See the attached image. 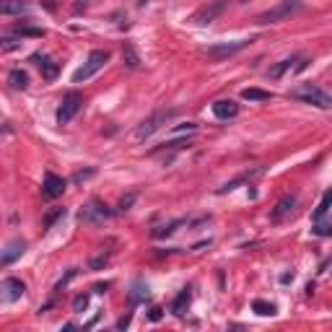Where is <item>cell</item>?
<instances>
[{
    "label": "cell",
    "mask_w": 332,
    "mask_h": 332,
    "mask_svg": "<svg viewBox=\"0 0 332 332\" xmlns=\"http://www.w3.org/2000/svg\"><path fill=\"white\" fill-rule=\"evenodd\" d=\"M176 115H179V109H174V106H169V109H156L151 117H145L138 127H135V140H148L153 132H159L164 125H169Z\"/></svg>",
    "instance_id": "1"
},
{
    "label": "cell",
    "mask_w": 332,
    "mask_h": 332,
    "mask_svg": "<svg viewBox=\"0 0 332 332\" xmlns=\"http://www.w3.org/2000/svg\"><path fill=\"white\" fill-rule=\"evenodd\" d=\"M291 96H293L296 101L314 104V106H319V109H329V106H332V96L324 91V88H319L317 83H301V86H296L293 91H291Z\"/></svg>",
    "instance_id": "2"
},
{
    "label": "cell",
    "mask_w": 332,
    "mask_h": 332,
    "mask_svg": "<svg viewBox=\"0 0 332 332\" xmlns=\"http://www.w3.org/2000/svg\"><path fill=\"white\" fill-rule=\"evenodd\" d=\"M301 8H304V3H301V0H280V3H278V6H273L270 11L260 13V16L254 18V24H260V26H268V24H278V21H285L288 16L299 13Z\"/></svg>",
    "instance_id": "3"
},
{
    "label": "cell",
    "mask_w": 332,
    "mask_h": 332,
    "mask_svg": "<svg viewBox=\"0 0 332 332\" xmlns=\"http://www.w3.org/2000/svg\"><path fill=\"white\" fill-rule=\"evenodd\" d=\"M112 215H115L112 208H106L101 200H91V203H86L81 208L78 220H81L83 226H99V224H104V220H109Z\"/></svg>",
    "instance_id": "4"
},
{
    "label": "cell",
    "mask_w": 332,
    "mask_h": 332,
    "mask_svg": "<svg viewBox=\"0 0 332 332\" xmlns=\"http://www.w3.org/2000/svg\"><path fill=\"white\" fill-rule=\"evenodd\" d=\"M109 50H94L91 55H88V60H86V65L83 68H78L76 73H73V83H81V81H88L91 76H96L104 65L109 62Z\"/></svg>",
    "instance_id": "5"
},
{
    "label": "cell",
    "mask_w": 332,
    "mask_h": 332,
    "mask_svg": "<svg viewBox=\"0 0 332 332\" xmlns=\"http://www.w3.org/2000/svg\"><path fill=\"white\" fill-rule=\"evenodd\" d=\"M229 8V3L226 0H210V3H205L203 8H197L195 13H192V21L197 26H208V24H213V21L220 16Z\"/></svg>",
    "instance_id": "6"
},
{
    "label": "cell",
    "mask_w": 332,
    "mask_h": 332,
    "mask_svg": "<svg viewBox=\"0 0 332 332\" xmlns=\"http://www.w3.org/2000/svg\"><path fill=\"white\" fill-rule=\"evenodd\" d=\"M81 106H83V96L78 91H70V94H65L60 109H57V125H68L78 112H81Z\"/></svg>",
    "instance_id": "7"
},
{
    "label": "cell",
    "mask_w": 332,
    "mask_h": 332,
    "mask_svg": "<svg viewBox=\"0 0 332 332\" xmlns=\"http://www.w3.org/2000/svg\"><path fill=\"white\" fill-rule=\"evenodd\" d=\"M252 44V39H239V42H224V44H210V47L205 50V55L210 57V60H226V57H231V55H236V52H241L244 47H249Z\"/></svg>",
    "instance_id": "8"
},
{
    "label": "cell",
    "mask_w": 332,
    "mask_h": 332,
    "mask_svg": "<svg viewBox=\"0 0 332 332\" xmlns=\"http://www.w3.org/2000/svg\"><path fill=\"white\" fill-rule=\"evenodd\" d=\"M68 190V182L62 179V176L47 171L44 174V182H42V195L47 197V200H55V197H62V192Z\"/></svg>",
    "instance_id": "9"
},
{
    "label": "cell",
    "mask_w": 332,
    "mask_h": 332,
    "mask_svg": "<svg viewBox=\"0 0 332 332\" xmlns=\"http://www.w3.org/2000/svg\"><path fill=\"white\" fill-rule=\"evenodd\" d=\"M24 293H26V283L18 278H6L0 283V299L3 301H18Z\"/></svg>",
    "instance_id": "10"
},
{
    "label": "cell",
    "mask_w": 332,
    "mask_h": 332,
    "mask_svg": "<svg viewBox=\"0 0 332 332\" xmlns=\"http://www.w3.org/2000/svg\"><path fill=\"white\" fill-rule=\"evenodd\" d=\"M293 208H296V197L293 195H283L280 200L275 203L273 213H270V220H273V224H280L283 218H288L293 213Z\"/></svg>",
    "instance_id": "11"
},
{
    "label": "cell",
    "mask_w": 332,
    "mask_h": 332,
    "mask_svg": "<svg viewBox=\"0 0 332 332\" xmlns=\"http://www.w3.org/2000/svg\"><path fill=\"white\" fill-rule=\"evenodd\" d=\"M31 62H36L39 65V70H42V78L44 81H55L57 78V73H60V65L57 62H52L47 55H31Z\"/></svg>",
    "instance_id": "12"
},
{
    "label": "cell",
    "mask_w": 332,
    "mask_h": 332,
    "mask_svg": "<svg viewBox=\"0 0 332 332\" xmlns=\"http://www.w3.org/2000/svg\"><path fill=\"white\" fill-rule=\"evenodd\" d=\"M213 115L218 120H234L239 115V104L231 99H218V101H213Z\"/></svg>",
    "instance_id": "13"
},
{
    "label": "cell",
    "mask_w": 332,
    "mask_h": 332,
    "mask_svg": "<svg viewBox=\"0 0 332 332\" xmlns=\"http://www.w3.org/2000/svg\"><path fill=\"white\" fill-rule=\"evenodd\" d=\"M24 252H26V241H11L6 249H0V268H6V265L16 262Z\"/></svg>",
    "instance_id": "14"
},
{
    "label": "cell",
    "mask_w": 332,
    "mask_h": 332,
    "mask_svg": "<svg viewBox=\"0 0 332 332\" xmlns=\"http://www.w3.org/2000/svg\"><path fill=\"white\" fill-rule=\"evenodd\" d=\"M260 174H265V166H254L252 171H241L236 179H231V182H226L224 187L218 190V195H226V192H231V190H236L239 185H244V182H252L254 176H260Z\"/></svg>",
    "instance_id": "15"
},
{
    "label": "cell",
    "mask_w": 332,
    "mask_h": 332,
    "mask_svg": "<svg viewBox=\"0 0 332 332\" xmlns=\"http://www.w3.org/2000/svg\"><path fill=\"white\" fill-rule=\"evenodd\" d=\"M29 13V0H0V16Z\"/></svg>",
    "instance_id": "16"
},
{
    "label": "cell",
    "mask_w": 332,
    "mask_h": 332,
    "mask_svg": "<svg viewBox=\"0 0 332 332\" xmlns=\"http://www.w3.org/2000/svg\"><path fill=\"white\" fill-rule=\"evenodd\" d=\"M190 301H192V288L187 285V288H182L179 293H176V299L171 301V314H174V317H185Z\"/></svg>",
    "instance_id": "17"
},
{
    "label": "cell",
    "mask_w": 332,
    "mask_h": 332,
    "mask_svg": "<svg viewBox=\"0 0 332 332\" xmlns=\"http://www.w3.org/2000/svg\"><path fill=\"white\" fill-rule=\"evenodd\" d=\"M127 299H130V306H138L140 301H145V299H148V285H145V283H140V280H135V283L130 285Z\"/></svg>",
    "instance_id": "18"
},
{
    "label": "cell",
    "mask_w": 332,
    "mask_h": 332,
    "mask_svg": "<svg viewBox=\"0 0 332 332\" xmlns=\"http://www.w3.org/2000/svg\"><path fill=\"white\" fill-rule=\"evenodd\" d=\"M185 224H187V218H176V220H171V224L156 226V229L151 231V236H153V239H164V236H171L176 229H179V226H185Z\"/></svg>",
    "instance_id": "19"
},
{
    "label": "cell",
    "mask_w": 332,
    "mask_h": 332,
    "mask_svg": "<svg viewBox=\"0 0 332 332\" xmlns=\"http://www.w3.org/2000/svg\"><path fill=\"white\" fill-rule=\"evenodd\" d=\"M122 62H125L127 70H138L140 68V57H138V52H135L132 44H125V47H122Z\"/></svg>",
    "instance_id": "20"
},
{
    "label": "cell",
    "mask_w": 332,
    "mask_h": 332,
    "mask_svg": "<svg viewBox=\"0 0 332 332\" xmlns=\"http://www.w3.org/2000/svg\"><path fill=\"white\" fill-rule=\"evenodd\" d=\"M293 62H296V57H285V60H280L278 65H273V68L268 70V78H273V81H278L283 73H288V70H293Z\"/></svg>",
    "instance_id": "21"
},
{
    "label": "cell",
    "mask_w": 332,
    "mask_h": 332,
    "mask_svg": "<svg viewBox=\"0 0 332 332\" xmlns=\"http://www.w3.org/2000/svg\"><path fill=\"white\" fill-rule=\"evenodd\" d=\"M8 83H11L13 88H18V91L29 88V76H26V70H21V68L11 70V73H8Z\"/></svg>",
    "instance_id": "22"
},
{
    "label": "cell",
    "mask_w": 332,
    "mask_h": 332,
    "mask_svg": "<svg viewBox=\"0 0 332 332\" xmlns=\"http://www.w3.org/2000/svg\"><path fill=\"white\" fill-rule=\"evenodd\" d=\"M241 99H247V101H270L273 94L262 91V88H244V91H241Z\"/></svg>",
    "instance_id": "23"
},
{
    "label": "cell",
    "mask_w": 332,
    "mask_h": 332,
    "mask_svg": "<svg viewBox=\"0 0 332 332\" xmlns=\"http://www.w3.org/2000/svg\"><path fill=\"white\" fill-rule=\"evenodd\" d=\"M185 145L190 148V145H192V140H190V138H176V140H169V143L156 145L151 153H161V151H179V148H185Z\"/></svg>",
    "instance_id": "24"
},
{
    "label": "cell",
    "mask_w": 332,
    "mask_h": 332,
    "mask_svg": "<svg viewBox=\"0 0 332 332\" xmlns=\"http://www.w3.org/2000/svg\"><path fill=\"white\" fill-rule=\"evenodd\" d=\"M252 312L260 314V317H273V314H275V304L262 301V299H254V301H252Z\"/></svg>",
    "instance_id": "25"
},
{
    "label": "cell",
    "mask_w": 332,
    "mask_h": 332,
    "mask_svg": "<svg viewBox=\"0 0 332 332\" xmlns=\"http://www.w3.org/2000/svg\"><path fill=\"white\" fill-rule=\"evenodd\" d=\"M65 215V208H52V210H47L44 213V218H42V231H47V229H52V224L57 218H62Z\"/></svg>",
    "instance_id": "26"
},
{
    "label": "cell",
    "mask_w": 332,
    "mask_h": 332,
    "mask_svg": "<svg viewBox=\"0 0 332 332\" xmlns=\"http://www.w3.org/2000/svg\"><path fill=\"white\" fill-rule=\"evenodd\" d=\"M109 265V252H99V254H94L91 260H88V270H94V273H99V270H104Z\"/></svg>",
    "instance_id": "27"
},
{
    "label": "cell",
    "mask_w": 332,
    "mask_h": 332,
    "mask_svg": "<svg viewBox=\"0 0 332 332\" xmlns=\"http://www.w3.org/2000/svg\"><path fill=\"white\" fill-rule=\"evenodd\" d=\"M13 34H16V36H34V39H42V36H44V29H39V26H16Z\"/></svg>",
    "instance_id": "28"
},
{
    "label": "cell",
    "mask_w": 332,
    "mask_h": 332,
    "mask_svg": "<svg viewBox=\"0 0 332 332\" xmlns=\"http://www.w3.org/2000/svg\"><path fill=\"white\" fill-rule=\"evenodd\" d=\"M329 203H332V192H324V195H322V203H319V208L314 210V215H312V218H314V220L324 218V215H327V210H329Z\"/></svg>",
    "instance_id": "29"
},
{
    "label": "cell",
    "mask_w": 332,
    "mask_h": 332,
    "mask_svg": "<svg viewBox=\"0 0 332 332\" xmlns=\"http://www.w3.org/2000/svg\"><path fill=\"white\" fill-rule=\"evenodd\" d=\"M91 176H96V169H94V166H88V169H78V171L73 174V179H70V182H73V185H83L86 179H91Z\"/></svg>",
    "instance_id": "30"
},
{
    "label": "cell",
    "mask_w": 332,
    "mask_h": 332,
    "mask_svg": "<svg viewBox=\"0 0 332 332\" xmlns=\"http://www.w3.org/2000/svg\"><path fill=\"white\" fill-rule=\"evenodd\" d=\"M135 200H138V192H127V195H122V197H120V203H117V210H120V213L130 210L132 205H135Z\"/></svg>",
    "instance_id": "31"
},
{
    "label": "cell",
    "mask_w": 332,
    "mask_h": 332,
    "mask_svg": "<svg viewBox=\"0 0 332 332\" xmlns=\"http://www.w3.org/2000/svg\"><path fill=\"white\" fill-rule=\"evenodd\" d=\"M76 275H78V268H70L68 273H65V275H62V278L57 280V285H55V291H62V288H65V285H68V283H70V280H73Z\"/></svg>",
    "instance_id": "32"
},
{
    "label": "cell",
    "mask_w": 332,
    "mask_h": 332,
    "mask_svg": "<svg viewBox=\"0 0 332 332\" xmlns=\"http://www.w3.org/2000/svg\"><path fill=\"white\" fill-rule=\"evenodd\" d=\"M88 306V293H81V296H76V301H73V312H83V309Z\"/></svg>",
    "instance_id": "33"
},
{
    "label": "cell",
    "mask_w": 332,
    "mask_h": 332,
    "mask_svg": "<svg viewBox=\"0 0 332 332\" xmlns=\"http://www.w3.org/2000/svg\"><path fill=\"white\" fill-rule=\"evenodd\" d=\"M161 317H164V309H161V306H151L148 319H151V322H161Z\"/></svg>",
    "instance_id": "34"
},
{
    "label": "cell",
    "mask_w": 332,
    "mask_h": 332,
    "mask_svg": "<svg viewBox=\"0 0 332 332\" xmlns=\"http://www.w3.org/2000/svg\"><path fill=\"white\" fill-rule=\"evenodd\" d=\"M314 234H319V236H329V224H324V220L319 218V220H317V226H314Z\"/></svg>",
    "instance_id": "35"
},
{
    "label": "cell",
    "mask_w": 332,
    "mask_h": 332,
    "mask_svg": "<svg viewBox=\"0 0 332 332\" xmlns=\"http://www.w3.org/2000/svg\"><path fill=\"white\" fill-rule=\"evenodd\" d=\"M185 130H187V132H195V130H197V125H195V122H187V125L174 127V132H185Z\"/></svg>",
    "instance_id": "36"
},
{
    "label": "cell",
    "mask_w": 332,
    "mask_h": 332,
    "mask_svg": "<svg viewBox=\"0 0 332 332\" xmlns=\"http://www.w3.org/2000/svg\"><path fill=\"white\" fill-rule=\"evenodd\" d=\"M130 319H132V312H127V314H125V317L117 322V329H125V327L130 324Z\"/></svg>",
    "instance_id": "37"
},
{
    "label": "cell",
    "mask_w": 332,
    "mask_h": 332,
    "mask_svg": "<svg viewBox=\"0 0 332 332\" xmlns=\"http://www.w3.org/2000/svg\"><path fill=\"white\" fill-rule=\"evenodd\" d=\"M106 288H109V283H96L94 285V293H106Z\"/></svg>",
    "instance_id": "38"
},
{
    "label": "cell",
    "mask_w": 332,
    "mask_h": 332,
    "mask_svg": "<svg viewBox=\"0 0 332 332\" xmlns=\"http://www.w3.org/2000/svg\"><path fill=\"white\" fill-rule=\"evenodd\" d=\"M278 280H280L283 285H285V283H291V280H293V273H280V278H278Z\"/></svg>",
    "instance_id": "39"
}]
</instances>
